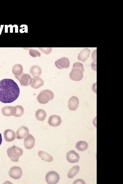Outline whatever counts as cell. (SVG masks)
Returning a JSON list of instances; mask_svg holds the SVG:
<instances>
[{"mask_svg":"<svg viewBox=\"0 0 123 184\" xmlns=\"http://www.w3.org/2000/svg\"><path fill=\"white\" fill-rule=\"evenodd\" d=\"M84 69L83 64L77 62L73 64L72 71L70 73V78L73 81H79L83 78Z\"/></svg>","mask_w":123,"mask_h":184,"instance_id":"2","label":"cell"},{"mask_svg":"<svg viewBox=\"0 0 123 184\" xmlns=\"http://www.w3.org/2000/svg\"><path fill=\"white\" fill-rule=\"evenodd\" d=\"M7 153L12 161L18 162L20 157L23 154V150L22 149L14 146L8 149Z\"/></svg>","mask_w":123,"mask_h":184,"instance_id":"3","label":"cell"},{"mask_svg":"<svg viewBox=\"0 0 123 184\" xmlns=\"http://www.w3.org/2000/svg\"><path fill=\"white\" fill-rule=\"evenodd\" d=\"M20 93L19 88L16 82L10 79L0 81V101L10 103L18 98Z\"/></svg>","mask_w":123,"mask_h":184,"instance_id":"1","label":"cell"},{"mask_svg":"<svg viewBox=\"0 0 123 184\" xmlns=\"http://www.w3.org/2000/svg\"><path fill=\"white\" fill-rule=\"evenodd\" d=\"M60 179L59 175L55 171H50L48 172L46 177V182L48 184H57L59 182Z\"/></svg>","mask_w":123,"mask_h":184,"instance_id":"5","label":"cell"},{"mask_svg":"<svg viewBox=\"0 0 123 184\" xmlns=\"http://www.w3.org/2000/svg\"><path fill=\"white\" fill-rule=\"evenodd\" d=\"M35 140L31 134H28V136L24 139V145L25 148L28 150H31L34 146Z\"/></svg>","mask_w":123,"mask_h":184,"instance_id":"10","label":"cell"},{"mask_svg":"<svg viewBox=\"0 0 123 184\" xmlns=\"http://www.w3.org/2000/svg\"><path fill=\"white\" fill-rule=\"evenodd\" d=\"M80 170V167L79 166H76L72 168L69 171L68 174V177L70 179L74 178L78 173Z\"/></svg>","mask_w":123,"mask_h":184,"instance_id":"23","label":"cell"},{"mask_svg":"<svg viewBox=\"0 0 123 184\" xmlns=\"http://www.w3.org/2000/svg\"><path fill=\"white\" fill-rule=\"evenodd\" d=\"M23 172L21 168L17 166L12 168L9 172V176L14 179H19L22 176Z\"/></svg>","mask_w":123,"mask_h":184,"instance_id":"6","label":"cell"},{"mask_svg":"<svg viewBox=\"0 0 123 184\" xmlns=\"http://www.w3.org/2000/svg\"><path fill=\"white\" fill-rule=\"evenodd\" d=\"M15 108L16 109V113L14 116L16 117H20L24 114V108L20 106H15Z\"/></svg>","mask_w":123,"mask_h":184,"instance_id":"24","label":"cell"},{"mask_svg":"<svg viewBox=\"0 0 123 184\" xmlns=\"http://www.w3.org/2000/svg\"><path fill=\"white\" fill-rule=\"evenodd\" d=\"M36 117L38 121H43L47 117V114L44 110L43 109L38 110L36 113Z\"/></svg>","mask_w":123,"mask_h":184,"instance_id":"19","label":"cell"},{"mask_svg":"<svg viewBox=\"0 0 123 184\" xmlns=\"http://www.w3.org/2000/svg\"><path fill=\"white\" fill-rule=\"evenodd\" d=\"M16 78L19 81L20 85L22 86H27L30 85L32 81V78L28 74H23Z\"/></svg>","mask_w":123,"mask_h":184,"instance_id":"7","label":"cell"},{"mask_svg":"<svg viewBox=\"0 0 123 184\" xmlns=\"http://www.w3.org/2000/svg\"><path fill=\"white\" fill-rule=\"evenodd\" d=\"M77 150L80 151L86 150L88 147V143L85 141H80L78 142L76 145Z\"/></svg>","mask_w":123,"mask_h":184,"instance_id":"20","label":"cell"},{"mask_svg":"<svg viewBox=\"0 0 123 184\" xmlns=\"http://www.w3.org/2000/svg\"><path fill=\"white\" fill-rule=\"evenodd\" d=\"M49 124L52 127H57L59 126L62 123V120L60 117L56 115L51 116L49 117L48 120Z\"/></svg>","mask_w":123,"mask_h":184,"instance_id":"12","label":"cell"},{"mask_svg":"<svg viewBox=\"0 0 123 184\" xmlns=\"http://www.w3.org/2000/svg\"><path fill=\"white\" fill-rule=\"evenodd\" d=\"M54 95L51 90H45L40 92L37 96L38 102L40 104H46L54 99Z\"/></svg>","mask_w":123,"mask_h":184,"instance_id":"4","label":"cell"},{"mask_svg":"<svg viewBox=\"0 0 123 184\" xmlns=\"http://www.w3.org/2000/svg\"><path fill=\"white\" fill-rule=\"evenodd\" d=\"M23 68L21 65H16L14 66L13 69V72L16 78L19 77L23 74Z\"/></svg>","mask_w":123,"mask_h":184,"instance_id":"21","label":"cell"},{"mask_svg":"<svg viewBox=\"0 0 123 184\" xmlns=\"http://www.w3.org/2000/svg\"><path fill=\"white\" fill-rule=\"evenodd\" d=\"M90 50L88 48H85L78 54V57L79 60L85 62L89 57Z\"/></svg>","mask_w":123,"mask_h":184,"instance_id":"15","label":"cell"},{"mask_svg":"<svg viewBox=\"0 0 123 184\" xmlns=\"http://www.w3.org/2000/svg\"><path fill=\"white\" fill-rule=\"evenodd\" d=\"M79 104L78 98L76 96H73L70 99L69 101V110L71 111H75L77 109Z\"/></svg>","mask_w":123,"mask_h":184,"instance_id":"13","label":"cell"},{"mask_svg":"<svg viewBox=\"0 0 123 184\" xmlns=\"http://www.w3.org/2000/svg\"><path fill=\"white\" fill-rule=\"evenodd\" d=\"M38 155L40 158L47 162H52L54 159L53 157L44 151H39L38 153Z\"/></svg>","mask_w":123,"mask_h":184,"instance_id":"18","label":"cell"},{"mask_svg":"<svg viewBox=\"0 0 123 184\" xmlns=\"http://www.w3.org/2000/svg\"><path fill=\"white\" fill-rule=\"evenodd\" d=\"M44 81L39 77H35L32 80L31 87L35 89H38L43 85Z\"/></svg>","mask_w":123,"mask_h":184,"instance_id":"17","label":"cell"},{"mask_svg":"<svg viewBox=\"0 0 123 184\" xmlns=\"http://www.w3.org/2000/svg\"><path fill=\"white\" fill-rule=\"evenodd\" d=\"M2 134L1 133H0V146L1 145L2 143Z\"/></svg>","mask_w":123,"mask_h":184,"instance_id":"25","label":"cell"},{"mask_svg":"<svg viewBox=\"0 0 123 184\" xmlns=\"http://www.w3.org/2000/svg\"><path fill=\"white\" fill-rule=\"evenodd\" d=\"M2 114L6 116H10L15 115L16 113L15 107L6 106L4 107L2 109Z\"/></svg>","mask_w":123,"mask_h":184,"instance_id":"14","label":"cell"},{"mask_svg":"<svg viewBox=\"0 0 123 184\" xmlns=\"http://www.w3.org/2000/svg\"><path fill=\"white\" fill-rule=\"evenodd\" d=\"M55 65L58 69H67L69 68L70 65V61L68 58L64 57L56 61Z\"/></svg>","mask_w":123,"mask_h":184,"instance_id":"8","label":"cell"},{"mask_svg":"<svg viewBox=\"0 0 123 184\" xmlns=\"http://www.w3.org/2000/svg\"><path fill=\"white\" fill-rule=\"evenodd\" d=\"M4 137L6 141L13 142L16 138V134L13 130H7L4 132Z\"/></svg>","mask_w":123,"mask_h":184,"instance_id":"16","label":"cell"},{"mask_svg":"<svg viewBox=\"0 0 123 184\" xmlns=\"http://www.w3.org/2000/svg\"><path fill=\"white\" fill-rule=\"evenodd\" d=\"M29 133L28 128L25 126L20 127L17 132V139H24Z\"/></svg>","mask_w":123,"mask_h":184,"instance_id":"11","label":"cell"},{"mask_svg":"<svg viewBox=\"0 0 123 184\" xmlns=\"http://www.w3.org/2000/svg\"><path fill=\"white\" fill-rule=\"evenodd\" d=\"M66 159L69 162L71 163L78 162L80 159L79 155L74 150L69 152L66 155Z\"/></svg>","mask_w":123,"mask_h":184,"instance_id":"9","label":"cell"},{"mask_svg":"<svg viewBox=\"0 0 123 184\" xmlns=\"http://www.w3.org/2000/svg\"><path fill=\"white\" fill-rule=\"evenodd\" d=\"M30 72L33 77H37L42 74V70L39 67L34 66L31 67Z\"/></svg>","mask_w":123,"mask_h":184,"instance_id":"22","label":"cell"}]
</instances>
